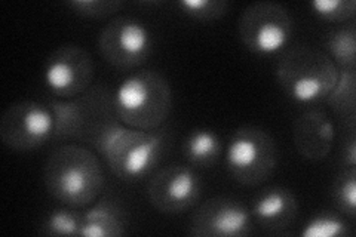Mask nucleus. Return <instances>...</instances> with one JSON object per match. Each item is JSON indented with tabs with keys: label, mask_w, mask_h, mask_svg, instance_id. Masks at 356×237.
Returning a JSON list of instances; mask_svg holds the SVG:
<instances>
[{
	"label": "nucleus",
	"mask_w": 356,
	"mask_h": 237,
	"mask_svg": "<svg viewBox=\"0 0 356 237\" xmlns=\"http://www.w3.org/2000/svg\"><path fill=\"white\" fill-rule=\"evenodd\" d=\"M175 5L181 14L200 22L217 21L229 10L226 0H181Z\"/></svg>",
	"instance_id": "obj_22"
},
{
	"label": "nucleus",
	"mask_w": 356,
	"mask_h": 237,
	"mask_svg": "<svg viewBox=\"0 0 356 237\" xmlns=\"http://www.w3.org/2000/svg\"><path fill=\"white\" fill-rule=\"evenodd\" d=\"M293 31L294 21L288 9L276 2L250 3L238 19V35L243 47L261 56L282 54Z\"/></svg>",
	"instance_id": "obj_7"
},
{
	"label": "nucleus",
	"mask_w": 356,
	"mask_h": 237,
	"mask_svg": "<svg viewBox=\"0 0 356 237\" xmlns=\"http://www.w3.org/2000/svg\"><path fill=\"white\" fill-rule=\"evenodd\" d=\"M226 167L242 186L255 187L266 183L277 166V147L263 128L245 125L238 128L226 147Z\"/></svg>",
	"instance_id": "obj_6"
},
{
	"label": "nucleus",
	"mask_w": 356,
	"mask_h": 237,
	"mask_svg": "<svg viewBox=\"0 0 356 237\" xmlns=\"http://www.w3.org/2000/svg\"><path fill=\"white\" fill-rule=\"evenodd\" d=\"M251 211L236 199L211 197L197 208L188 233L196 237H242L251 233Z\"/></svg>",
	"instance_id": "obj_12"
},
{
	"label": "nucleus",
	"mask_w": 356,
	"mask_h": 237,
	"mask_svg": "<svg viewBox=\"0 0 356 237\" xmlns=\"http://www.w3.org/2000/svg\"><path fill=\"white\" fill-rule=\"evenodd\" d=\"M356 74L355 69H339V77L325 98L334 115L346 120L349 131L356 126Z\"/></svg>",
	"instance_id": "obj_17"
},
{
	"label": "nucleus",
	"mask_w": 356,
	"mask_h": 237,
	"mask_svg": "<svg viewBox=\"0 0 356 237\" xmlns=\"http://www.w3.org/2000/svg\"><path fill=\"white\" fill-rule=\"evenodd\" d=\"M222 153L220 135L207 128H196L187 133L183 142L184 159L195 167L214 166Z\"/></svg>",
	"instance_id": "obj_16"
},
{
	"label": "nucleus",
	"mask_w": 356,
	"mask_h": 237,
	"mask_svg": "<svg viewBox=\"0 0 356 237\" xmlns=\"http://www.w3.org/2000/svg\"><path fill=\"white\" fill-rule=\"evenodd\" d=\"M168 145L170 137L163 129L141 131L119 122L98 142L95 152L115 177L136 183L153 174Z\"/></svg>",
	"instance_id": "obj_3"
},
{
	"label": "nucleus",
	"mask_w": 356,
	"mask_h": 237,
	"mask_svg": "<svg viewBox=\"0 0 356 237\" xmlns=\"http://www.w3.org/2000/svg\"><path fill=\"white\" fill-rule=\"evenodd\" d=\"M332 199L343 217L355 218L356 213V169L344 167L332 183Z\"/></svg>",
	"instance_id": "obj_21"
},
{
	"label": "nucleus",
	"mask_w": 356,
	"mask_h": 237,
	"mask_svg": "<svg viewBox=\"0 0 356 237\" xmlns=\"http://www.w3.org/2000/svg\"><path fill=\"white\" fill-rule=\"evenodd\" d=\"M55 122V142H76L95 150L104 135L120 122L113 101V92L104 86H91L74 98H49Z\"/></svg>",
	"instance_id": "obj_2"
},
{
	"label": "nucleus",
	"mask_w": 356,
	"mask_h": 237,
	"mask_svg": "<svg viewBox=\"0 0 356 237\" xmlns=\"http://www.w3.org/2000/svg\"><path fill=\"white\" fill-rule=\"evenodd\" d=\"M324 51L339 69H355L356 65V27L343 24L324 36Z\"/></svg>",
	"instance_id": "obj_18"
},
{
	"label": "nucleus",
	"mask_w": 356,
	"mask_h": 237,
	"mask_svg": "<svg viewBox=\"0 0 356 237\" xmlns=\"http://www.w3.org/2000/svg\"><path fill=\"white\" fill-rule=\"evenodd\" d=\"M55 122L47 104L24 99L10 104L0 119V140L15 152L38 150L54 138Z\"/></svg>",
	"instance_id": "obj_9"
},
{
	"label": "nucleus",
	"mask_w": 356,
	"mask_h": 237,
	"mask_svg": "<svg viewBox=\"0 0 356 237\" xmlns=\"http://www.w3.org/2000/svg\"><path fill=\"white\" fill-rule=\"evenodd\" d=\"M83 213L77 208L63 206L51 211L39 229L42 236H79Z\"/></svg>",
	"instance_id": "obj_19"
},
{
	"label": "nucleus",
	"mask_w": 356,
	"mask_h": 237,
	"mask_svg": "<svg viewBox=\"0 0 356 237\" xmlns=\"http://www.w3.org/2000/svg\"><path fill=\"white\" fill-rule=\"evenodd\" d=\"M115 108L124 125L141 129H161L172 110L168 79L154 70L128 74L113 92Z\"/></svg>",
	"instance_id": "obj_5"
},
{
	"label": "nucleus",
	"mask_w": 356,
	"mask_h": 237,
	"mask_svg": "<svg viewBox=\"0 0 356 237\" xmlns=\"http://www.w3.org/2000/svg\"><path fill=\"white\" fill-rule=\"evenodd\" d=\"M310 9L321 19L332 24H341L355 17L356 2L355 0H314Z\"/></svg>",
	"instance_id": "obj_23"
},
{
	"label": "nucleus",
	"mask_w": 356,
	"mask_h": 237,
	"mask_svg": "<svg viewBox=\"0 0 356 237\" xmlns=\"http://www.w3.org/2000/svg\"><path fill=\"white\" fill-rule=\"evenodd\" d=\"M95 64L91 54L69 43L52 51L43 64V83L54 98H74L92 86Z\"/></svg>",
	"instance_id": "obj_10"
},
{
	"label": "nucleus",
	"mask_w": 356,
	"mask_h": 237,
	"mask_svg": "<svg viewBox=\"0 0 356 237\" xmlns=\"http://www.w3.org/2000/svg\"><path fill=\"white\" fill-rule=\"evenodd\" d=\"M48 193L65 206L86 208L102 196L106 178L99 157L86 145L60 144L48 156L43 167Z\"/></svg>",
	"instance_id": "obj_1"
},
{
	"label": "nucleus",
	"mask_w": 356,
	"mask_h": 237,
	"mask_svg": "<svg viewBox=\"0 0 356 237\" xmlns=\"http://www.w3.org/2000/svg\"><path fill=\"white\" fill-rule=\"evenodd\" d=\"M76 15L83 18H108L124 8L122 0H72L67 2Z\"/></svg>",
	"instance_id": "obj_24"
},
{
	"label": "nucleus",
	"mask_w": 356,
	"mask_h": 237,
	"mask_svg": "<svg viewBox=\"0 0 356 237\" xmlns=\"http://www.w3.org/2000/svg\"><path fill=\"white\" fill-rule=\"evenodd\" d=\"M128 233V217L116 199H97L83 212L81 234L83 237H119Z\"/></svg>",
	"instance_id": "obj_15"
},
{
	"label": "nucleus",
	"mask_w": 356,
	"mask_h": 237,
	"mask_svg": "<svg viewBox=\"0 0 356 237\" xmlns=\"http://www.w3.org/2000/svg\"><path fill=\"white\" fill-rule=\"evenodd\" d=\"M300 234L303 237H346L350 234V225L339 213L319 212L306 221Z\"/></svg>",
	"instance_id": "obj_20"
},
{
	"label": "nucleus",
	"mask_w": 356,
	"mask_h": 237,
	"mask_svg": "<svg viewBox=\"0 0 356 237\" xmlns=\"http://www.w3.org/2000/svg\"><path fill=\"white\" fill-rule=\"evenodd\" d=\"M298 213V202L291 190L284 186L267 187L254 199L251 215L269 233H281L291 227Z\"/></svg>",
	"instance_id": "obj_14"
},
{
	"label": "nucleus",
	"mask_w": 356,
	"mask_h": 237,
	"mask_svg": "<svg viewBox=\"0 0 356 237\" xmlns=\"http://www.w3.org/2000/svg\"><path fill=\"white\" fill-rule=\"evenodd\" d=\"M98 49L103 58L116 69H137L150 58L153 35L143 21L119 15L110 19L99 33Z\"/></svg>",
	"instance_id": "obj_8"
},
{
	"label": "nucleus",
	"mask_w": 356,
	"mask_h": 237,
	"mask_svg": "<svg viewBox=\"0 0 356 237\" xmlns=\"http://www.w3.org/2000/svg\"><path fill=\"white\" fill-rule=\"evenodd\" d=\"M202 193V183L195 169L170 165L152 174L147 184L150 205L162 213H180L193 208Z\"/></svg>",
	"instance_id": "obj_11"
},
{
	"label": "nucleus",
	"mask_w": 356,
	"mask_h": 237,
	"mask_svg": "<svg viewBox=\"0 0 356 237\" xmlns=\"http://www.w3.org/2000/svg\"><path fill=\"white\" fill-rule=\"evenodd\" d=\"M293 141L297 153L306 161H324L336 142V126L322 108H307L294 122Z\"/></svg>",
	"instance_id": "obj_13"
},
{
	"label": "nucleus",
	"mask_w": 356,
	"mask_h": 237,
	"mask_svg": "<svg viewBox=\"0 0 356 237\" xmlns=\"http://www.w3.org/2000/svg\"><path fill=\"white\" fill-rule=\"evenodd\" d=\"M275 76L289 99L302 106H315L325 101L336 85L339 67L322 49L296 44L282 52Z\"/></svg>",
	"instance_id": "obj_4"
},
{
	"label": "nucleus",
	"mask_w": 356,
	"mask_h": 237,
	"mask_svg": "<svg viewBox=\"0 0 356 237\" xmlns=\"http://www.w3.org/2000/svg\"><path fill=\"white\" fill-rule=\"evenodd\" d=\"M341 163L344 167L356 166V135L355 131H349V135L343 141Z\"/></svg>",
	"instance_id": "obj_25"
}]
</instances>
